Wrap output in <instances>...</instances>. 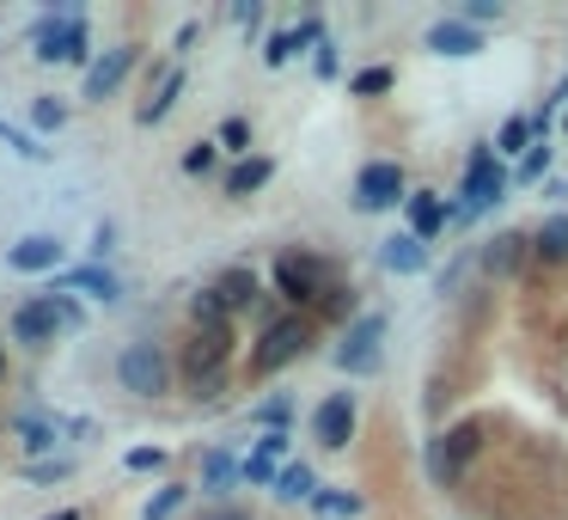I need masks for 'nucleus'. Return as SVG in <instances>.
<instances>
[{"instance_id":"47","label":"nucleus","mask_w":568,"mask_h":520,"mask_svg":"<svg viewBox=\"0 0 568 520\" xmlns=\"http://www.w3.org/2000/svg\"><path fill=\"white\" fill-rule=\"evenodd\" d=\"M0 380H7V349H0Z\"/></svg>"},{"instance_id":"1","label":"nucleus","mask_w":568,"mask_h":520,"mask_svg":"<svg viewBox=\"0 0 568 520\" xmlns=\"http://www.w3.org/2000/svg\"><path fill=\"white\" fill-rule=\"evenodd\" d=\"M31 55H37V62H86V55H93L86 13H79V7H55L50 19H37V25H31Z\"/></svg>"},{"instance_id":"36","label":"nucleus","mask_w":568,"mask_h":520,"mask_svg":"<svg viewBox=\"0 0 568 520\" xmlns=\"http://www.w3.org/2000/svg\"><path fill=\"white\" fill-rule=\"evenodd\" d=\"M476 19H502V0H464V7H459V25L476 31Z\"/></svg>"},{"instance_id":"13","label":"nucleus","mask_w":568,"mask_h":520,"mask_svg":"<svg viewBox=\"0 0 568 520\" xmlns=\"http://www.w3.org/2000/svg\"><path fill=\"white\" fill-rule=\"evenodd\" d=\"M476 447H483V435H476L471 423H464V428H452V435L435 447V478H459V471L476 459Z\"/></svg>"},{"instance_id":"41","label":"nucleus","mask_w":568,"mask_h":520,"mask_svg":"<svg viewBox=\"0 0 568 520\" xmlns=\"http://www.w3.org/2000/svg\"><path fill=\"white\" fill-rule=\"evenodd\" d=\"M238 478H245V484H276V466H269V459H245V466H238Z\"/></svg>"},{"instance_id":"5","label":"nucleus","mask_w":568,"mask_h":520,"mask_svg":"<svg viewBox=\"0 0 568 520\" xmlns=\"http://www.w3.org/2000/svg\"><path fill=\"white\" fill-rule=\"evenodd\" d=\"M276 288L293 307H312V300H324V264H318L312 252H281L276 257Z\"/></svg>"},{"instance_id":"23","label":"nucleus","mask_w":568,"mask_h":520,"mask_svg":"<svg viewBox=\"0 0 568 520\" xmlns=\"http://www.w3.org/2000/svg\"><path fill=\"white\" fill-rule=\"evenodd\" d=\"M190 312H196V331H226V319H233V312L221 307V294H214V288H202L196 300H190Z\"/></svg>"},{"instance_id":"39","label":"nucleus","mask_w":568,"mask_h":520,"mask_svg":"<svg viewBox=\"0 0 568 520\" xmlns=\"http://www.w3.org/2000/svg\"><path fill=\"white\" fill-rule=\"evenodd\" d=\"M122 466H129V471H159V466H165V447H135Z\"/></svg>"},{"instance_id":"15","label":"nucleus","mask_w":568,"mask_h":520,"mask_svg":"<svg viewBox=\"0 0 568 520\" xmlns=\"http://www.w3.org/2000/svg\"><path fill=\"white\" fill-rule=\"evenodd\" d=\"M269 178H276V160H269V153H251V160H238L233 172H226V197H257Z\"/></svg>"},{"instance_id":"44","label":"nucleus","mask_w":568,"mask_h":520,"mask_svg":"<svg viewBox=\"0 0 568 520\" xmlns=\"http://www.w3.org/2000/svg\"><path fill=\"white\" fill-rule=\"evenodd\" d=\"M110 240H117V227H110V221H105V227H98V233H93V252H98V264H105V252H110Z\"/></svg>"},{"instance_id":"24","label":"nucleus","mask_w":568,"mask_h":520,"mask_svg":"<svg viewBox=\"0 0 568 520\" xmlns=\"http://www.w3.org/2000/svg\"><path fill=\"white\" fill-rule=\"evenodd\" d=\"M0 141L13 147L19 160H50V147H43L31 129H19V123H7V117H0Z\"/></svg>"},{"instance_id":"29","label":"nucleus","mask_w":568,"mask_h":520,"mask_svg":"<svg viewBox=\"0 0 568 520\" xmlns=\"http://www.w3.org/2000/svg\"><path fill=\"white\" fill-rule=\"evenodd\" d=\"M214 147H226V153H245V160H251V123H245V117H226L221 135H214Z\"/></svg>"},{"instance_id":"30","label":"nucleus","mask_w":568,"mask_h":520,"mask_svg":"<svg viewBox=\"0 0 568 520\" xmlns=\"http://www.w3.org/2000/svg\"><path fill=\"white\" fill-rule=\"evenodd\" d=\"M349 93H355V98H379V93H392V67H361L355 81H349Z\"/></svg>"},{"instance_id":"38","label":"nucleus","mask_w":568,"mask_h":520,"mask_svg":"<svg viewBox=\"0 0 568 520\" xmlns=\"http://www.w3.org/2000/svg\"><path fill=\"white\" fill-rule=\"evenodd\" d=\"M257 459H269V466H281V459H288V435H281V428H269V435L257 441Z\"/></svg>"},{"instance_id":"20","label":"nucleus","mask_w":568,"mask_h":520,"mask_svg":"<svg viewBox=\"0 0 568 520\" xmlns=\"http://www.w3.org/2000/svg\"><path fill=\"white\" fill-rule=\"evenodd\" d=\"M532 252H538L544 264H568V214H550V221L532 233Z\"/></svg>"},{"instance_id":"9","label":"nucleus","mask_w":568,"mask_h":520,"mask_svg":"<svg viewBox=\"0 0 568 520\" xmlns=\"http://www.w3.org/2000/svg\"><path fill=\"white\" fill-rule=\"evenodd\" d=\"M135 62H141V50H135V43H117V50H105L93 67H86V93H79V98H86V105H105V98L135 74Z\"/></svg>"},{"instance_id":"26","label":"nucleus","mask_w":568,"mask_h":520,"mask_svg":"<svg viewBox=\"0 0 568 520\" xmlns=\"http://www.w3.org/2000/svg\"><path fill=\"white\" fill-rule=\"evenodd\" d=\"M532 240H519V233H502V240H490V252H483V264L490 269H514L519 257H526Z\"/></svg>"},{"instance_id":"11","label":"nucleus","mask_w":568,"mask_h":520,"mask_svg":"<svg viewBox=\"0 0 568 520\" xmlns=\"http://www.w3.org/2000/svg\"><path fill=\"white\" fill-rule=\"evenodd\" d=\"M312 435L331 447V454H343L349 441H355V392H331V399L318 404L312 416Z\"/></svg>"},{"instance_id":"7","label":"nucleus","mask_w":568,"mask_h":520,"mask_svg":"<svg viewBox=\"0 0 568 520\" xmlns=\"http://www.w3.org/2000/svg\"><path fill=\"white\" fill-rule=\"evenodd\" d=\"M392 202H404V166H397V160L361 166V178H355V209H361V214H379V209H392Z\"/></svg>"},{"instance_id":"21","label":"nucleus","mask_w":568,"mask_h":520,"mask_svg":"<svg viewBox=\"0 0 568 520\" xmlns=\"http://www.w3.org/2000/svg\"><path fill=\"white\" fill-rule=\"evenodd\" d=\"M214 294H221L226 312H238V307H251V300H257V276H251V269H226V276L214 282Z\"/></svg>"},{"instance_id":"3","label":"nucleus","mask_w":568,"mask_h":520,"mask_svg":"<svg viewBox=\"0 0 568 520\" xmlns=\"http://www.w3.org/2000/svg\"><path fill=\"white\" fill-rule=\"evenodd\" d=\"M502 197H507V172L495 166L490 147H476L471 166H464V202H459V214H464V221H476V214H490Z\"/></svg>"},{"instance_id":"34","label":"nucleus","mask_w":568,"mask_h":520,"mask_svg":"<svg viewBox=\"0 0 568 520\" xmlns=\"http://www.w3.org/2000/svg\"><path fill=\"white\" fill-rule=\"evenodd\" d=\"M495 147H502V153H519V147H532V123H526V117H507V123H502V141H495Z\"/></svg>"},{"instance_id":"46","label":"nucleus","mask_w":568,"mask_h":520,"mask_svg":"<svg viewBox=\"0 0 568 520\" xmlns=\"http://www.w3.org/2000/svg\"><path fill=\"white\" fill-rule=\"evenodd\" d=\"M43 520H79V508H62V514H43Z\"/></svg>"},{"instance_id":"45","label":"nucleus","mask_w":568,"mask_h":520,"mask_svg":"<svg viewBox=\"0 0 568 520\" xmlns=\"http://www.w3.org/2000/svg\"><path fill=\"white\" fill-rule=\"evenodd\" d=\"M208 520H251V514H245V508H214Z\"/></svg>"},{"instance_id":"2","label":"nucleus","mask_w":568,"mask_h":520,"mask_svg":"<svg viewBox=\"0 0 568 520\" xmlns=\"http://www.w3.org/2000/svg\"><path fill=\"white\" fill-rule=\"evenodd\" d=\"M117 380H122L129 399H165V386H172V361H165L159 343H129L117 355Z\"/></svg>"},{"instance_id":"12","label":"nucleus","mask_w":568,"mask_h":520,"mask_svg":"<svg viewBox=\"0 0 568 520\" xmlns=\"http://www.w3.org/2000/svg\"><path fill=\"white\" fill-rule=\"evenodd\" d=\"M55 294H86V300H105L110 307V300H122V276L105 264H74L55 276Z\"/></svg>"},{"instance_id":"27","label":"nucleus","mask_w":568,"mask_h":520,"mask_svg":"<svg viewBox=\"0 0 568 520\" xmlns=\"http://www.w3.org/2000/svg\"><path fill=\"white\" fill-rule=\"evenodd\" d=\"M233 478H238V459L214 447V454L202 459V490H226V484H233Z\"/></svg>"},{"instance_id":"35","label":"nucleus","mask_w":568,"mask_h":520,"mask_svg":"<svg viewBox=\"0 0 568 520\" xmlns=\"http://www.w3.org/2000/svg\"><path fill=\"white\" fill-rule=\"evenodd\" d=\"M214 160H221V147H214V141H196V147L184 153V172L202 178V172H214Z\"/></svg>"},{"instance_id":"17","label":"nucleus","mask_w":568,"mask_h":520,"mask_svg":"<svg viewBox=\"0 0 568 520\" xmlns=\"http://www.w3.org/2000/svg\"><path fill=\"white\" fill-rule=\"evenodd\" d=\"M178 93H184V67H165V81H159V93L147 98L141 110H135V123H141V129L165 123V117H172V105H178Z\"/></svg>"},{"instance_id":"6","label":"nucleus","mask_w":568,"mask_h":520,"mask_svg":"<svg viewBox=\"0 0 568 520\" xmlns=\"http://www.w3.org/2000/svg\"><path fill=\"white\" fill-rule=\"evenodd\" d=\"M379 343H385V319L379 312H361V319L343 331L336 368H343V374H373V368H379Z\"/></svg>"},{"instance_id":"33","label":"nucleus","mask_w":568,"mask_h":520,"mask_svg":"<svg viewBox=\"0 0 568 520\" xmlns=\"http://www.w3.org/2000/svg\"><path fill=\"white\" fill-rule=\"evenodd\" d=\"M50 307H55V319H62V337L86 325V312H79V300H74V294H55V288H50Z\"/></svg>"},{"instance_id":"8","label":"nucleus","mask_w":568,"mask_h":520,"mask_svg":"<svg viewBox=\"0 0 568 520\" xmlns=\"http://www.w3.org/2000/svg\"><path fill=\"white\" fill-rule=\"evenodd\" d=\"M7 331H13V343H25V349H50L55 337H62V319H55L50 294H37V300H19L13 319H7Z\"/></svg>"},{"instance_id":"16","label":"nucleus","mask_w":568,"mask_h":520,"mask_svg":"<svg viewBox=\"0 0 568 520\" xmlns=\"http://www.w3.org/2000/svg\"><path fill=\"white\" fill-rule=\"evenodd\" d=\"M379 264L397 269V276H416V269L428 264V245L416 240V233H392V240H385V252H379Z\"/></svg>"},{"instance_id":"40","label":"nucleus","mask_w":568,"mask_h":520,"mask_svg":"<svg viewBox=\"0 0 568 520\" xmlns=\"http://www.w3.org/2000/svg\"><path fill=\"white\" fill-rule=\"evenodd\" d=\"M288 416H293V404H288V399H269V404H257V423H264V428H281Z\"/></svg>"},{"instance_id":"28","label":"nucleus","mask_w":568,"mask_h":520,"mask_svg":"<svg viewBox=\"0 0 568 520\" xmlns=\"http://www.w3.org/2000/svg\"><path fill=\"white\" fill-rule=\"evenodd\" d=\"M184 496H190V484H165V490H159L153 502L141 508V520H172L178 508H184Z\"/></svg>"},{"instance_id":"22","label":"nucleus","mask_w":568,"mask_h":520,"mask_svg":"<svg viewBox=\"0 0 568 520\" xmlns=\"http://www.w3.org/2000/svg\"><path fill=\"white\" fill-rule=\"evenodd\" d=\"M276 496H281V502H312V496H318L312 466H281L276 471Z\"/></svg>"},{"instance_id":"42","label":"nucleus","mask_w":568,"mask_h":520,"mask_svg":"<svg viewBox=\"0 0 568 520\" xmlns=\"http://www.w3.org/2000/svg\"><path fill=\"white\" fill-rule=\"evenodd\" d=\"M312 67H318V74H324V81H331V74H336V50H331V43H318Z\"/></svg>"},{"instance_id":"4","label":"nucleus","mask_w":568,"mask_h":520,"mask_svg":"<svg viewBox=\"0 0 568 520\" xmlns=\"http://www.w3.org/2000/svg\"><path fill=\"white\" fill-rule=\"evenodd\" d=\"M306 343H312V319H276L264 331V343H257V355H251V374H276V368H288L293 355H306Z\"/></svg>"},{"instance_id":"19","label":"nucleus","mask_w":568,"mask_h":520,"mask_svg":"<svg viewBox=\"0 0 568 520\" xmlns=\"http://www.w3.org/2000/svg\"><path fill=\"white\" fill-rule=\"evenodd\" d=\"M404 202H410V233H416V240H435V233L440 227H447V202H440V197H428V190H422V197H404Z\"/></svg>"},{"instance_id":"18","label":"nucleus","mask_w":568,"mask_h":520,"mask_svg":"<svg viewBox=\"0 0 568 520\" xmlns=\"http://www.w3.org/2000/svg\"><path fill=\"white\" fill-rule=\"evenodd\" d=\"M428 50H435V55H476V50H483V38H476L471 25H459V19H440V25L428 31Z\"/></svg>"},{"instance_id":"43","label":"nucleus","mask_w":568,"mask_h":520,"mask_svg":"<svg viewBox=\"0 0 568 520\" xmlns=\"http://www.w3.org/2000/svg\"><path fill=\"white\" fill-rule=\"evenodd\" d=\"M233 19H238V25H257V19H264V7H257V0H238Z\"/></svg>"},{"instance_id":"32","label":"nucleus","mask_w":568,"mask_h":520,"mask_svg":"<svg viewBox=\"0 0 568 520\" xmlns=\"http://www.w3.org/2000/svg\"><path fill=\"white\" fill-rule=\"evenodd\" d=\"M318 514H361V496H343V490H318L312 496Z\"/></svg>"},{"instance_id":"10","label":"nucleus","mask_w":568,"mask_h":520,"mask_svg":"<svg viewBox=\"0 0 568 520\" xmlns=\"http://www.w3.org/2000/svg\"><path fill=\"white\" fill-rule=\"evenodd\" d=\"M7 264H13L19 276H62L67 245H62V240H50V233H31V240L7 245Z\"/></svg>"},{"instance_id":"14","label":"nucleus","mask_w":568,"mask_h":520,"mask_svg":"<svg viewBox=\"0 0 568 520\" xmlns=\"http://www.w3.org/2000/svg\"><path fill=\"white\" fill-rule=\"evenodd\" d=\"M13 435L25 441V454H55V441H62V416H55V411H19Z\"/></svg>"},{"instance_id":"37","label":"nucleus","mask_w":568,"mask_h":520,"mask_svg":"<svg viewBox=\"0 0 568 520\" xmlns=\"http://www.w3.org/2000/svg\"><path fill=\"white\" fill-rule=\"evenodd\" d=\"M544 172H550V147H532L526 160H519V184H538Z\"/></svg>"},{"instance_id":"25","label":"nucleus","mask_w":568,"mask_h":520,"mask_svg":"<svg viewBox=\"0 0 568 520\" xmlns=\"http://www.w3.org/2000/svg\"><path fill=\"white\" fill-rule=\"evenodd\" d=\"M62 123H67V105L55 93H43L37 105H31V135H55Z\"/></svg>"},{"instance_id":"31","label":"nucleus","mask_w":568,"mask_h":520,"mask_svg":"<svg viewBox=\"0 0 568 520\" xmlns=\"http://www.w3.org/2000/svg\"><path fill=\"white\" fill-rule=\"evenodd\" d=\"M25 478L31 484H62V478H74V459H31V466H25Z\"/></svg>"}]
</instances>
